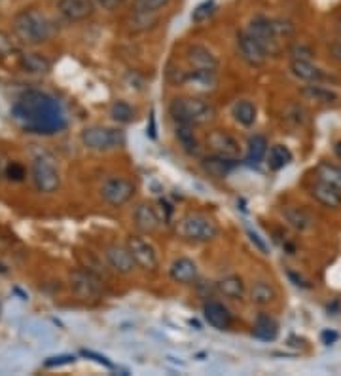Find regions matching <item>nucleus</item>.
Returning <instances> with one entry per match:
<instances>
[{
  "instance_id": "7",
  "label": "nucleus",
  "mask_w": 341,
  "mask_h": 376,
  "mask_svg": "<svg viewBox=\"0 0 341 376\" xmlns=\"http://www.w3.org/2000/svg\"><path fill=\"white\" fill-rule=\"evenodd\" d=\"M247 33L253 36L254 40L260 42V46L265 50L267 55H277L281 52V38L277 36L271 19L254 18L250 25H248Z\"/></svg>"
},
{
  "instance_id": "35",
  "label": "nucleus",
  "mask_w": 341,
  "mask_h": 376,
  "mask_svg": "<svg viewBox=\"0 0 341 376\" xmlns=\"http://www.w3.org/2000/svg\"><path fill=\"white\" fill-rule=\"evenodd\" d=\"M214 12H216L214 0H205V2H201L200 6L194 10V13H192V21H194V23H205L207 19L212 18V13Z\"/></svg>"
},
{
  "instance_id": "17",
  "label": "nucleus",
  "mask_w": 341,
  "mask_h": 376,
  "mask_svg": "<svg viewBox=\"0 0 341 376\" xmlns=\"http://www.w3.org/2000/svg\"><path fill=\"white\" fill-rule=\"evenodd\" d=\"M135 224L144 234L156 232L159 224H161V217H159L158 209L150 205V203H141L135 209Z\"/></svg>"
},
{
  "instance_id": "5",
  "label": "nucleus",
  "mask_w": 341,
  "mask_h": 376,
  "mask_svg": "<svg viewBox=\"0 0 341 376\" xmlns=\"http://www.w3.org/2000/svg\"><path fill=\"white\" fill-rule=\"evenodd\" d=\"M177 232L180 238L194 241V244H207L218 236L216 222L200 213H188L180 219L177 227Z\"/></svg>"
},
{
  "instance_id": "3",
  "label": "nucleus",
  "mask_w": 341,
  "mask_h": 376,
  "mask_svg": "<svg viewBox=\"0 0 341 376\" xmlns=\"http://www.w3.org/2000/svg\"><path fill=\"white\" fill-rule=\"evenodd\" d=\"M169 113L177 122L192 125H207L216 118V108L205 99L197 97H180L170 103Z\"/></svg>"
},
{
  "instance_id": "38",
  "label": "nucleus",
  "mask_w": 341,
  "mask_h": 376,
  "mask_svg": "<svg viewBox=\"0 0 341 376\" xmlns=\"http://www.w3.org/2000/svg\"><path fill=\"white\" fill-rule=\"evenodd\" d=\"M13 50H16V46H13V40L10 38V35H6L4 30H0V57L10 55Z\"/></svg>"
},
{
  "instance_id": "22",
  "label": "nucleus",
  "mask_w": 341,
  "mask_h": 376,
  "mask_svg": "<svg viewBox=\"0 0 341 376\" xmlns=\"http://www.w3.org/2000/svg\"><path fill=\"white\" fill-rule=\"evenodd\" d=\"M290 71L296 78H300L304 82H318L323 80L324 72L318 69L317 65H313V61H304V59H292L290 63Z\"/></svg>"
},
{
  "instance_id": "15",
  "label": "nucleus",
  "mask_w": 341,
  "mask_h": 376,
  "mask_svg": "<svg viewBox=\"0 0 341 376\" xmlns=\"http://www.w3.org/2000/svg\"><path fill=\"white\" fill-rule=\"evenodd\" d=\"M203 316H205L207 323L211 327L218 329V331H226V329L231 327V314L230 310L222 304V302H216V300H211L203 306Z\"/></svg>"
},
{
  "instance_id": "36",
  "label": "nucleus",
  "mask_w": 341,
  "mask_h": 376,
  "mask_svg": "<svg viewBox=\"0 0 341 376\" xmlns=\"http://www.w3.org/2000/svg\"><path fill=\"white\" fill-rule=\"evenodd\" d=\"M170 0H135V12L137 13H158L163 10Z\"/></svg>"
},
{
  "instance_id": "14",
  "label": "nucleus",
  "mask_w": 341,
  "mask_h": 376,
  "mask_svg": "<svg viewBox=\"0 0 341 376\" xmlns=\"http://www.w3.org/2000/svg\"><path fill=\"white\" fill-rule=\"evenodd\" d=\"M186 59H188L192 71H216L218 69L216 55L205 46H200V44H195L188 50Z\"/></svg>"
},
{
  "instance_id": "32",
  "label": "nucleus",
  "mask_w": 341,
  "mask_h": 376,
  "mask_svg": "<svg viewBox=\"0 0 341 376\" xmlns=\"http://www.w3.org/2000/svg\"><path fill=\"white\" fill-rule=\"evenodd\" d=\"M304 96L309 97L311 101L324 103V105L337 101V96H335L334 91H330L324 86H307V88H304Z\"/></svg>"
},
{
  "instance_id": "37",
  "label": "nucleus",
  "mask_w": 341,
  "mask_h": 376,
  "mask_svg": "<svg viewBox=\"0 0 341 376\" xmlns=\"http://www.w3.org/2000/svg\"><path fill=\"white\" fill-rule=\"evenodd\" d=\"M313 57H315V52L309 46H306V44H296L294 48H292V59L313 61Z\"/></svg>"
},
{
  "instance_id": "16",
  "label": "nucleus",
  "mask_w": 341,
  "mask_h": 376,
  "mask_svg": "<svg viewBox=\"0 0 341 376\" xmlns=\"http://www.w3.org/2000/svg\"><path fill=\"white\" fill-rule=\"evenodd\" d=\"M169 274L170 278H173V281L190 285V283H195L197 278H200V268H197V264H195L192 258L180 257L170 264Z\"/></svg>"
},
{
  "instance_id": "30",
  "label": "nucleus",
  "mask_w": 341,
  "mask_h": 376,
  "mask_svg": "<svg viewBox=\"0 0 341 376\" xmlns=\"http://www.w3.org/2000/svg\"><path fill=\"white\" fill-rule=\"evenodd\" d=\"M177 139L188 154L194 156L200 152V143H197V139H195L194 132H192V124H183V122H178Z\"/></svg>"
},
{
  "instance_id": "20",
  "label": "nucleus",
  "mask_w": 341,
  "mask_h": 376,
  "mask_svg": "<svg viewBox=\"0 0 341 376\" xmlns=\"http://www.w3.org/2000/svg\"><path fill=\"white\" fill-rule=\"evenodd\" d=\"M186 84L195 91H212L216 88V71H192L186 74Z\"/></svg>"
},
{
  "instance_id": "6",
  "label": "nucleus",
  "mask_w": 341,
  "mask_h": 376,
  "mask_svg": "<svg viewBox=\"0 0 341 376\" xmlns=\"http://www.w3.org/2000/svg\"><path fill=\"white\" fill-rule=\"evenodd\" d=\"M100 196L106 203H110L112 207H120L135 196V185L125 177L112 175L100 186Z\"/></svg>"
},
{
  "instance_id": "21",
  "label": "nucleus",
  "mask_w": 341,
  "mask_h": 376,
  "mask_svg": "<svg viewBox=\"0 0 341 376\" xmlns=\"http://www.w3.org/2000/svg\"><path fill=\"white\" fill-rule=\"evenodd\" d=\"M236 166L237 160H230V158H224V156L218 154L209 156V158L203 160V169L212 177H216V179H224Z\"/></svg>"
},
{
  "instance_id": "11",
  "label": "nucleus",
  "mask_w": 341,
  "mask_h": 376,
  "mask_svg": "<svg viewBox=\"0 0 341 376\" xmlns=\"http://www.w3.org/2000/svg\"><path fill=\"white\" fill-rule=\"evenodd\" d=\"M237 52L241 55V59L250 67H262L267 59L265 50L248 33H241L237 36Z\"/></svg>"
},
{
  "instance_id": "44",
  "label": "nucleus",
  "mask_w": 341,
  "mask_h": 376,
  "mask_svg": "<svg viewBox=\"0 0 341 376\" xmlns=\"http://www.w3.org/2000/svg\"><path fill=\"white\" fill-rule=\"evenodd\" d=\"M337 33H340V38H341V21H340V25H337Z\"/></svg>"
},
{
  "instance_id": "25",
  "label": "nucleus",
  "mask_w": 341,
  "mask_h": 376,
  "mask_svg": "<svg viewBox=\"0 0 341 376\" xmlns=\"http://www.w3.org/2000/svg\"><path fill=\"white\" fill-rule=\"evenodd\" d=\"M253 334L256 338H260V341L264 342L275 341L277 334H279V325H277V321L273 317L267 316V314H262V316H258V319L254 321Z\"/></svg>"
},
{
  "instance_id": "10",
  "label": "nucleus",
  "mask_w": 341,
  "mask_h": 376,
  "mask_svg": "<svg viewBox=\"0 0 341 376\" xmlns=\"http://www.w3.org/2000/svg\"><path fill=\"white\" fill-rule=\"evenodd\" d=\"M207 143L211 147V150L214 154L224 156V158H230V160H239L241 156V144L237 141L233 135L226 132H212L209 137H207Z\"/></svg>"
},
{
  "instance_id": "28",
  "label": "nucleus",
  "mask_w": 341,
  "mask_h": 376,
  "mask_svg": "<svg viewBox=\"0 0 341 376\" xmlns=\"http://www.w3.org/2000/svg\"><path fill=\"white\" fill-rule=\"evenodd\" d=\"M284 219L289 221V224L296 230H300V232H306L309 228L313 227V219L311 215L304 211L300 207H289L284 211Z\"/></svg>"
},
{
  "instance_id": "33",
  "label": "nucleus",
  "mask_w": 341,
  "mask_h": 376,
  "mask_svg": "<svg viewBox=\"0 0 341 376\" xmlns=\"http://www.w3.org/2000/svg\"><path fill=\"white\" fill-rule=\"evenodd\" d=\"M110 116L120 124H129V122L135 120V110H133L129 103L116 101L110 108Z\"/></svg>"
},
{
  "instance_id": "1",
  "label": "nucleus",
  "mask_w": 341,
  "mask_h": 376,
  "mask_svg": "<svg viewBox=\"0 0 341 376\" xmlns=\"http://www.w3.org/2000/svg\"><path fill=\"white\" fill-rule=\"evenodd\" d=\"M12 116L25 132L53 135L65 127V114L53 97L42 91H27L12 107Z\"/></svg>"
},
{
  "instance_id": "29",
  "label": "nucleus",
  "mask_w": 341,
  "mask_h": 376,
  "mask_svg": "<svg viewBox=\"0 0 341 376\" xmlns=\"http://www.w3.org/2000/svg\"><path fill=\"white\" fill-rule=\"evenodd\" d=\"M250 300L256 306H267L275 300V289L265 283V281H256L250 289Z\"/></svg>"
},
{
  "instance_id": "43",
  "label": "nucleus",
  "mask_w": 341,
  "mask_h": 376,
  "mask_svg": "<svg viewBox=\"0 0 341 376\" xmlns=\"http://www.w3.org/2000/svg\"><path fill=\"white\" fill-rule=\"evenodd\" d=\"M248 236H250V241H253V244H256V245H258V249L262 251V253H264V255H267V247H265V244H264V241H260L258 234L248 232Z\"/></svg>"
},
{
  "instance_id": "34",
  "label": "nucleus",
  "mask_w": 341,
  "mask_h": 376,
  "mask_svg": "<svg viewBox=\"0 0 341 376\" xmlns=\"http://www.w3.org/2000/svg\"><path fill=\"white\" fill-rule=\"evenodd\" d=\"M318 181L323 183H328L332 186H337L341 190V169H337L335 166H330V164H320L317 167Z\"/></svg>"
},
{
  "instance_id": "13",
  "label": "nucleus",
  "mask_w": 341,
  "mask_h": 376,
  "mask_svg": "<svg viewBox=\"0 0 341 376\" xmlns=\"http://www.w3.org/2000/svg\"><path fill=\"white\" fill-rule=\"evenodd\" d=\"M105 255L110 268L118 274H131L135 270L137 263L127 245H110Z\"/></svg>"
},
{
  "instance_id": "40",
  "label": "nucleus",
  "mask_w": 341,
  "mask_h": 376,
  "mask_svg": "<svg viewBox=\"0 0 341 376\" xmlns=\"http://www.w3.org/2000/svg\"><path fill=\"white\" fill-rule=\"evenodd\" d=\"M74 358L72 355H59V358H50L46 361V367H59V365H67L72 363Z\"/></svg>"
},
{
  "instance_id": "41",
  "label": "nucleus",
  "mask_w": 341,
  "mask_h": 376,
  "mask_svg": "<svg viewBox=\"0 0 341 376\" xmlns=\"http://www.w3.org/2000/svg\"><path fill=\"white\" fill-rule=\"evenodd\" d=\"M100 8H105V10H114V8H118L120 4H124L125 0H95Z\"/></svg>"
},
{
  "instance_id": "19",
  "label": "nucleus",
  "mask_w": 341,
  "mask_h": 376,
  "mask_svg": "<svg viewBox=\"0 0 341 376\" xmlns=\"http://www.w3.org/2000/svg\"><path fill=\"white\" fill-rule=\"evenodd\" d=\"M311 196L317 200L318 203H323L326 207H340L341 205V190L337 186H332L328 183L318 181L317 185L311 186Z\"/></svg>"
},
{
  "instance_id": "18",
  "label": "nucleus",
  "mask_w": 341,
  "mask_h": 376,
  "mask_svg": "<svg viewBox=\"0 0 341 376\" xmlns=\"http://www.w3.org/2000/svg\"><path fill=\"white\" fill-rule=\"evenodd\" d=\"M59 10L69 21H82L93 12L91 0H59Z\"/></svg>"
},
{
  "instance_id": "4",
  "label": "nucleus",
  "mask_w": 341,
  "mask_h": 376,
  "mask_svg": "<svg viewBox=\"0 0 341 376\" xmlns=\"http://www.w3.org/2000/svg\"><path fill=\"white\" fill-rule=\"evenodd\" d=\"M82 143L86 149L93 152H108L125 147V133L118 127L91 125L82 132Z\"/></svg>"
},
{
  "instance_id": "31",
  "label": "nucleus",
  "mask_w": 341,
  "mask_h": 376,
  "mask_svg": "<svg viewBox=\"0 0 341 376\" xmlns=\"http://www.w3.org/2000/svg\"><path fill=\"white\" fill-rule=\"evenodd\" d=\"M21 65H23L25 71L33 72V74H44L52 69L50 61L38 54H23L21 55Z\"/></svg>"
},
{
  "instance_id": "2",
  "label": "nucleus",
  "mask_w": 341,
  "mask_h": 376,
  "mask_svg": "<svg viewBox=\"0 0 341 376\" xmlns=\"http://www.w3.org/2000/svg\"><path fill=\"white\" fill-rule=\"evenodd\" d=\"M13 33L27 46H38L42 42L50 40L52 23L50 19L38 10H25L13 19Z\"/></svg>"
},
{
  "instance_id": "39",
  "label": "nucleus",
  "mask_w": 341,
  "mask_h": 376,
  "mask_svg": "<svg viewBox=\"0 0 341 376\" xmlns=\"http://www.w3.org/2000/svg\"><path fill=\"white\" fill-rule=\"evenodd\" d=\"M8 177L13 181H21L25 177V169L19 164H12V166L8 167Z\"/></svg>"
},
{
  "instance_id": "9",
  "label": "nucleus",
  "mask_w": 341,
  "mask_h": 376,
  "mask_svg": "<svg viewBox=\"0 0 341 376\" xmlns=\"http://www.w3.org/2000/svg\"><path fill=\"white\" fill-rule=\"evenodd\" d=\"M33 183H35L36 190L44 192V194H50V192H55L59 188V171L57 167L53 166L52 161L46 160V158H36L33 161Z\"/></svg>"
},
{
  "instance_id": "8",
  "label": "nucleus",
  "mask_w": 341,
  "mask_h": 376,
  "mask_svg": "<svg viewBox=\"0 0 341 376\" xmlns=\"http://www.w3.org/2000/svg\"><path fill=\"white\" fill-rule=\"evenodd\" d=\"M127 247H129L131 255L135 258L137 266H141L142 270H158L159 266V255L156 245L144 236H131L127 239Z\"/></svg>"
},
{
  "instance_id": "27",
  "label": "nucleus",
  "mask_w": 341,
  "mask_h": 376,
  "mask_svg": "<svg viewBox=\"0 0 341 376\" xmlns=\"http://www.w3.org/2000/svg\"><path fill=\"white\" fill-rule=\"evenodd\" d=\"M267 139L264 135H253L248 139L247 147V161L248 164H260L262 160H265L267 154Z\"/></svg>"
},
{
  "instance_id": "26",
  "label": "nucleus",
  "mask_w": 341,
  "mask_h": 376,
  "mask_svg": "<svg viewBox=\"0 0 341 376\" xmlns=\"http://www.w3.org/2000/svg\"><path fill=\"white\" fill-rule=\"evenodd\" d=\"M231 116L236 120L237 124L245 125V127H250V125L256 122V116H258V108L253 101H247V99H241L237 101L233 107H231Z\"/></svg>"
},
{
  "instance_id": "12",
  "label": "nucleus",
  "mask_w": 341,
  "mask_h": 376,
  "mask_svg": "<svg viewBox=\"0 0 341 376\" xmlns=\"http://www.w3.org/2000/svg\"><path fill=\"white\" fill-rule=\"evenodd\" d=\"M71 287L82 299H97L103 292V283L99 278L86 270H78L71 275Z\"/></svg>"
},
{
  "instance_id": "42",
  "label": "nucleus",
  "mask_w": 341,
  "mask_h": 376,
  "mask_svg": "<svg viewBox=\"0 0 341 376\" xmlns=\"http://www.w3.org/2000/svg\"><path fill=\"white\" fill-rule=\"evenodd\" d=\"M330 52H332V57H334L335 61H340L341 63V38L340 40H335L332 46H330Z\"/></svg>"
},
{
  "instance_id": "23",
  "label": "nucleus",
  "mask_w": 341,
  "mask_h": 376,
  "mask_svg": "<svg viewBox=\"0 0 341 376\" xmlns=\"http://www.w3.org/2000/svg\"><path fill=\"white\" fill-rule=\"evenodd\" d=\"M216 289L226 299L241 300L245 297V283L239 275H226L216 281Z\"/></svg>"
},
{
  "instance_id": "24",
  "label": "nucleus",
  "mask_w": 341,
  "mask_h": 376,
  "mask_svg": "<svg viewBox=\"0 0 341 376\" xmlns=\"http://www.w3.org/2000/svg\"><path fill=\"white\" fill-rule=\"evenodd\" d=\"M290 161H292V152L284 144H273L265 154V164L271 171H281L289 166Z\"/></svg>"
}]
</instances>
